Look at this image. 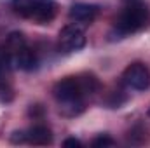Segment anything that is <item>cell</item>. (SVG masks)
Returning a JSON list of instances; mask_svg holds the SVG:
<instances>
[{
  "instance_id": "obj_8",
  "label": "cell",
  "mask_w": 150,
  "mask_h": 148,
  "mask_svg": "<svg viewBox=\"0 0 150 148\" xmlns=\"http://www.w3.org/2000/svg\"><path fill=\"white\" fill-rule=\"evenodd\" d=\"M25 134H26V143H30V145L45 147V145L52 143V132L44 124H37V125L30 127L28 131H25Z\"/></svg>"
},
{
  "instance_id": "obj_12",
  "label": "cell",
  "mask_w": 150,
  "mask_h": 148,
  "mask_svg": "<svg viewBox=\"0 0 150 148\" xmlns=\"http://www.w3.org/2000/svg\"><path fill=\"white\" fill-rule=\"evenodd\" d=\"M63 147L65 148H82V141L77 140V138H67L63 141Z\"/></svg>"
},
{
  "instance_id": "obj_1",
  "label": "cell",
  "mask_w": 150,
  "mask_h": 148,
  "mask_svg": "<svg viewBox=\"0 0 150 148\" xmlns=\"http://www.w3.org/2000/svg\"><path fill=\"white\" fill-rule=\"evenodd\" d=\"M101 84L93 73L70 75L58 80L52 87V96L59 113L65 117H77L86 110V101L100 91Z\"/></svg>"
},
{
  "instance_id": "obj_7",
  "label": "cell",
  "mask_w": 150,
  "mask_h": 148,
  "mask_svg": "<svg viewBox=\"0 0 150 148\" xmlns=\"http://www.w3.org/2000/svg\"><path fill=\"white\" fill-rule=\"evenodd\" d=\"M100 14V7L94 5V4H75L70 7V19L75 23H80V25H89L93 23Z\"/></svg>"
},
{
  "instance_id": "obj_4",
  "label": "cell",
  "mask_w": 150,
  "mask_h": 148,
  "mask_svg": "<svg viewBox=\"0 0 150 148\" xmlns=\"http://www.w3.org/2000/svg\"><path fill=\"white\" fill-rule=\"evenodd\" d=\"M7 51L11 52V59H12V68L23 70V72H33L38 66V58L35 51L32 47H28L25 35L19 32H12L7 42H5Z\"/></svg>"
},
{
  "instance_id": "obj_6",
  "label": "cell",
  "mask_w": 150,
  "mask_h": 148,
  "mask_svg": "<svg viewBox=\"0 0 150 148\" xmlns=\"http://www.w3.org/2000/svg\"><path fill=\"white\" fill-rule=\"evenodd\" d=\"M122 82L134 89V91H147L150 87V70L145 63H131L124 73H122Z\"/></svg>"
},
{
  "instance_id": "obj_10",
  "label": "cell",
  "mask_w": 150,
  "mask_h": 148,
  "mask_svg": "<svg viewBox=\"0 0 150 148\" xmlns=\"http://www.w3.org/2000/svg\"><path fill=\"white\" fill-rule=\"evenodd\" d=\"M126 101V94H122V91H113L112 94L108 96L107 103L110 108H120V105Z\"/></svg>"
},
{
  "instance_id": "obj_2",
  "label": "cell",
  "mask_w": 150,
  "mask_h": 148,
  "mask_svg": "<svg viewBox=\"0 0 150 148\" xmlns=\"http://www.w3.org/2000/svg\"><path fill=\"white\" fill-rule=\"evenodd\" d=\"M149 19H150L149 7L142 2H131L117 16L115 25H113V32L119 35L117 38L138 33L140 30H143L149 25Z\"/></svg>"
},
{
  "instance_id": "obj_5",
  "label": "cell",
  "mask_w": 150,
  "mask_h": 148,
  "mask_svg": "<svg viewBox=\"0 0 150 148\" xmlns=\"http://www.w3.org/2000/svg\"><path fill=\"white\" fill-rule=\"evenodd\" d=\"M87 42L86 32L80 23H70L59 30L58 35V47L63 52H77Z\"/></svg>"
},
{
  "instance_id": "obj_13",
  "label": "cell",
  "mask_w": 150,
  "mask_h": 148,
  "mask_svg": "<svg viewBox=\"0 0 150 148\" xmlns=\"http://www.w3.org/2000/svg\"><path fill=\"white\" fill-rule=\"evenodd\" d=\"M147 115H149V117H150V108H149V111H147Z\"/></svg>"
},
{
  "instance_id": "obj_11",
  "label": "cell",
  "mask_w": 150,
  "mask_h": 148,
  "mask_svg": "<svg viewBox=\"0 0 150 148\" xmlns=\"http://www.w3.org/2000/svg\"><path fill=\"white\" fill-rule=\"evenodd\" d=\"M11 141L12 143H26V134L25 131H14L11 134Z\"/></svg>"
},
{
  "instance_id": "obj_9",
  "label": "cell",
  "mask_w": 150,
  "mask_h": 148,
  "mask_svg": "<svg viewBox=\"0 0 150 148\" xmlns=\"http://www.w3.org/2000/svg\"><path fill=\"white\" fill-rule=\"evenodd\" d=\"M91 147L93 148H112V147H115V141H113L110 136L101 134V136H98V138H94L91 141Z\"/></svg>"
},
{
  "instance_id": "obj_3",
  "label": "cell",
  "mask_w": 150,
  "mask_h": 148,
  "mask_svg": "<svg viewBox=\"0 0 150 148\" xmlns=\"http://www.w3.org/2000/svg\"><path fill=\"white\" fill-rule=\"evenodd\" d=\"M11 5L16 14L37 25L51 23L58 14V4L54 0H11Z\"/></svg>"
}]
</instances>
